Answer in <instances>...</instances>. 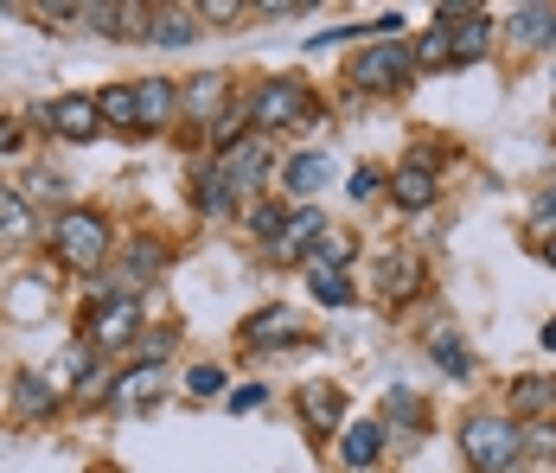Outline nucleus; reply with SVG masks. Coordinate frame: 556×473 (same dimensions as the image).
I'll return each mask as SVG.
<instances>
[{
    "label": "nucleus",
    "instance_id": "nucleus-36",
    "mask_svg": "<svg viewBox=\"0 0 556 473\" xmlns=\"http://www.w3.org/2000/svg\"><path fill=\"white\" fill-rule=\"evenodd\" d=\"M531 231H538V244H551L556 237V179L538 192V206H531Z\"/></svg>",
    "mask_w": 556,
    "mask_h": 473
},
{
    "label": "nucleus",
    "instance_id": "nucleus-39",
    "mask_svg": "<svg viewBox=\"0 0 556 473\" xmlns=\"http://www.w3.org/2000/svg\"><path fill=\"white\" fill-rule=\"evenodd\" d=\"M525 455H531V461H551L556 455V422H531V428H525Z\"/></svg>",
    "mask_w": 556,
    "mask_h": 473
},
{
    "label": "nucleus",
    "instance_id": "nucleus-18",
    "mask_svg": "<svg viewBox=\"0 0 556 473\" xmlns=\"http://www.w3.org/2000/svg\"><path fill=\"white\" fill-rule=\"evenodd\" d=\"M58 403H64V390H58L46 371H20V377H13V410L26 422H46Z\"/></svg>",
    "mask_w": 556,
    "mask_h": 473
},
{
    "label": "nucleus",
    "instance_id": "nucleus-15",
    "mask_svg": "<svg viewBox=\"0 0 556 473\" xmlns=\"http://www.w3.org/2000/svg\"><path fill=\"white\" fill-rule=\"evenodd\" d=\"M422 428H429V403H422V390L390 384V390H384V435H390V441H416Z\"/></svg>",
    "mask_w": 556,
    "mask_h": 473
},
{
    "label": "nucleus",
    "instance_id": "nucleus-27",
    "mask_svg": "<svg viewBox=\"0 0 556 473\" xmlns=\"http://www.w3.org/2000/svg\"><path fill=\"white\" fill-rule=\"evenodd\" d=\"M556 410V384L551 377H518L511 384V416H544Z\"/></svg>",
    "mask_w": 556,
    "mask_h": 473
},
{
    "label": "nucleus",
    "instance_id": "nucleus-37",
    "mask_svg": "<svg viewBox=\"0 0 556 473\" xmlns=\"http://www.w3.org/2000/svg\"><path fill=\"white\" fill-rule=\"evenodd\" d=\"M384 186H390L384 166H352V179H345V192H352V199H371V192H384Z\"/></svg>",
    "mask_w": 556,
    "mask_h": 473
},
{
    "label": "nucleus",
    "instance_id": "nucleus-28",
    "mask_svg": "<svg viewBox=\"0 0 556 473\" xmlns=\"http://www.w3.org/2000/svg\"><path fill=\"white\" fill-rule=\"evenodd\" d=\"M192 206L205 211V217H230L237 192L224 186V173H218V166H205V173H199V186H192Z\"/></svg>",
    "mask_w": 556,
    "mask_h": 473
},
{
    "label": "nucleus",
    "instance_id": "nucleus-10",
    "mask_svg": "<svg viewBox=\"0 0 556 473\" xmlns=\"http://www.w3.org/2000/svg\"><path fill=\"white\" fill-rule=\"evenodd\" d=\"M307 339V326H301V314L294 308H256V314L243 320V346L250 352H281V346H301Z\"/></svg>",
    "mask_w": 556,
    "mask_h": 473
},
{
    "label": "nucleus",
    "instance_id": "nucleus-29",
    "mask_svg": "<svg viewBox=\"0 0 556 473\" xmlns=\"http://www.w3.org/2000/svg\"><path fill=\"white\" fill-rule=\"evenodd\" d=\"M39 308H52V275H20V288L7 295V314H39Z\"/></svg>",
    "mask_w": 556,
    "mask_h": 473
},
{
    "label": "nucleus",
    "instance_id": "nucleus-4",
    "mask_svg": "<svg viewBox=\"0 0 556 473\" xmlns=\"http://www.w3.org/2000/svg\"><path fill=\"white\" fill-rule=\"evenodd\" d=\"M345 77H352V90H365V97H396V90L416 77L409 39H371L365 52L345 64Z\"/></svg>",
    "mask_w": 556,
    "mask_h": 473
},
{
    "label": "nucleus",
    "instance_id": "nucleus-41",
    "mask_svg": "<svg viewBox=\"0 0 556 473\" xmlns=\"http://www.w3.org/2000/svg\"><path fill=\"white\" fill-rule=\"evenodd\" d=\"M20 141H26V135H20V122H13V115H0V154H13Z\"/></svg>",
    "mask_w": 556,
    "mask_h": 473
},
{
    "label": "nucleus",
    "instance_id": "nucleus-9",
    "mask_svg": "<svg viewBox=\"0 0 556 473\" xmlns=\"http://www.w3.org/2000/svg\"><path fill=\"white\" fill-rule=\"evenodd\" d=\"M179 115H192L199 128H212L230 115V71H199L179 84Z\"/></svg>",
    "mask_w": 556,
    "mask_h": 473
},
{
    "label": "nucleus",
    "instance_id": "nucleus-35",
    "mask_svg": "<svg viewBox=\"0 0 556 473\" xmlns=\"http://www.w3.org/2000/svg\"><path fill=\"white\" fill-rule=\"evenodd\" d=\"M173 346H179V333H173V326H148V333L135 339V352H141V365H161V359H167Z\"/></svg>",
    "mask_w": 556,
    "mask_h": 473
},
{
    "label": "nucleus",
    "instance_id": "nucleus-1",
    "mask_svg": "<svg viewBox=\"0 0 556 473\" xmlns=\"http://www.w3.org/2000/svg\"><path fill=\"white\" fill-rule=\"evenodd\" d=\"M460 455H467V468L473 473H518L531 455H525V428L518 416H505V410H473V416L460 422Z\"/></svg>",
    "mask_w": 556,
    "mask_h": 473
},
{
    "label": "nucleus",
    "instance_id": "nucleus-11",
    "mask_svg": "<svg viewBox=\"0 0 556 473\" xmlns=\"http://www.w3.org/2000/svg\"><path fill=\"white\" fill-rule=\"evenodd\" d=\"M505 39L518 52H551L556 46V7L531 0V7H505Z\"/></svg>",
    "mask_w": 556,
    "mask_h": 473
},
{
    "label": "nucleus",
    "instance_id": "nucleus-26",
    "mask_svg": "<svg viewBox=\"0 0 556 473\" xmlns=\"http://www.w3.org/2000/svg\"><path fill=\"white\" fill-rule=\"evenodd\" d=\"M161 397V365H135V371H122L115 377V410H141V403H154Z\"/></svg>",
    "mask_w": 556,
    "mask_h": 473
},
{
    "label": "nucleus",
    "instance_id": "nucleus-19",
    "mask_svg": "<svg viewBox=\"0 0 556 473\" xmlns=\"http://www.w3.org/2000/svg\"><path fill=\"white\" fill-rule=\"evenodd\" d=\"M339 416H345V397H339V384H327V377L301 384V422H307V428L339 435Z\"/></svg>",
    "mask_w": 556,
    "mask_h": 473
},
{
    "label": "nucleus",
    "instance_id": "nucleus-12",
    "mask_svg": "<svg viewBox=\"0 0 556 473\" xmlns=\"http://www.w3.org/2000/svg\"><path fill=\"white\" fill-rule=\"evenodd\" d=\"M135 115H141V135H167L179 122V84L173 77H141L135 84Z\"/></svg>",
    "mask_w": 556,
    "mask_h": 473
},
{
    "label": "nucleus",
    "instance_id": "nucleus-7",
    "mask_svg": "<svg viewBox=\"0 0 556 473\" xmlns=\"http://www.w3.org/2000/svg\"><path fill=\"white\" fill-rule=\"evenodd\" d=\"M333 224L320 217V206H288V217H281V231H276V244H263V257L269 263H307L314 250H320V237H327Z\"/></svg>",
    "mask_w": 556,
    "mask_h": 473
},
{
    "label": "nucleus",
    "instance_id": "nucleus-23",
    "mask_svg": "<svg viewBox=\"0 0 556 473\" xmlns=\"http://www.w3.org/2000/svg\"><path fill=\"white\" fill-rule=\"evenodd\" d=\"M39 237V217L26 206L20 186H0V244H33Z\"/></svg>",
    "mask_w": 556,
    "mask_h": 473
},
{
    "label": "nucleus",
    "instance_id": "nucleus-22",
    "mask_svg": "<svg viewBox=\"0 0 556 473\" xmlns=\"http://www.w3.org/2000/svg\"><path fill=\"white\" fill-rule=\"evenodd\" d=\"M422 346H429V359H435V365L447 371V377H473V352H467V339H460V326H429V339H422Z\"/></svg>",
    "mask_w": 556,
    "mask_h": 473
},
{
    "label": "nucleus",
    "instance_id": "nucleus-3",
    "mask_svg": "<svg viewBox=\"0 0 556 473\" xmlns=\"http://www.w3.org/2000/svg\"><path fill=\"white\" fill-rule=\"evenodd\" d=\"M314 109V90H307V77H263L256 90H250V103H243V122L269 141L276 128H301V115Z\"/></svg>",
    "mask_w": 556,
    "mask_h": 473
},
{
    "label": "nucleus",
    "instance_id": "nucleus-40",
    "mask_svg": "<svg viewBox=\"0 0 556 473\" xmlns=\"http://www.w3.org/2000/svg\"><path fill=\"white\" fill-rule=\"evenodd\" d=\"M224 403H230L237 416H250V410H263V403H269V390H263V384H237V390H230Z\"/></svg>",
    "mask_w": 556,
    "mask_h": 473
},
{
    "label": "nucleus",
    "instance_id": "nucleus-24",
    "mask_svg": "<svg viewBox=\"0 0 556 473\" xmlns=\"http://www.w3.org/2000/svg\"><path fill=\"white\" fill-rule=\"evenodd\" d=\"M301 275H307V295L320 301V308H352V282H345V269L333 263H301Z\"/></svg>",
    "mask_w": 556,
    "mask_h": 473
},
{
    "label": "nucleus",
    "instance_id": "nucleus-42",
    "mask_svg": "<svg viewBox=\"0 0 556 473\" xmlns=\"http://www.w3.org/2000/svg\"><path fill=\"white\" fill-rule=\"evenodd\" d=\"M538 346H544V352H556V314L544 320V326H538Z\"/></svg>",
    "mask_w": 556,
    "mask_h": 473
},
{
    "label": "nucleus",
    "instance_id": "nucleus-21",
    "mask_svg": "<svg viewBox=\"0 0 556 473\" xmlns=\"http://www.w3.org/2000/svg\"><path fill=\"white\" fill-rule=\"evenodd\" d=\"M378 288H384V301H409L422 288V257L416 250H390L378 263Z\"/></svg>",
    "mask_w": 556,
    "mask_h": 473
},
{
    "label": "nucleus",
    "instance_id": "nucleus-6",
    "mask_svg": "<svg viewBox=\"0 0 556 473\" xmlns=\"http://www.w3.org/2000/svg\"><path fill=\"white\" fill-rule=\"evenodd\" d=\"M33 122H46V135H58V141H97L103 135V115H97V97L90 90H64L52 103H39Z\"/></svg>",
    "mask_w": 556,
    "mask_h": 473
},
{
    "label": "nucleus",
    "instance_id": "nucleus-38",
    "mask_svg": "<svg viewBox=\"0 0 556 473\" xmlns=\"http://www.w3.org/2000/svg\"><path fill=\"white\" fill-rule=\"evenodd\" d=\"M230 20H250V7L243 0H205L199 7V26H230Z\"/></svg>",
    "mask_w": 556,
    "mask_h": 473
},
{
    "label": "nucleus",
    "instance_id": "nucleus-17",
    "mask_svg": "<svg viewBox=\"0 0 556 473\" xmlns=\"http://www.w3.org/2000/svg\"><path fill=\"white\" fill-rule=\"evenodd\" d=\"M199 33H205V26H199V7H161V13L148 20V46H161V52H186Z\"/></svg>",
    "mask_w": 556,
    "mask_h": 473
},
{
    "label": "nucleus",
    "instance_id": "nucleus-34",
    "mask_svg": "<svg viewBox=\"0 0 556 473\" xmlns=\"http://www.w3.org/2000/svg\"><path fill=\"white\" fill-rule=\"evenodd\" d=\"M64 186H71V179H64L58 166H33L20 192H26V206H33V199H64Z\"/></svg>",
    "mask_w": 556,
    "mask_h": 473
},
{
    "label": "nucleus",
    "instance_id": "nucleus-33",
    "mask_svg": "<svg viewBox=\"0 0 556 473\" xmlns=\"http://www.w3.org/2000/svg\"><path fill=\"white\" fill-rule=\"evenodd\" d=\"M281 217H288V206H281V199H263V206H250V237H256V244H276Z\"/></svg>",
    "mask_w": 556,
    "mask_h": 473
},
{
    "label": "nucleus",
    "instance_id": "nucleus-5",
    "mask_svg": "<svg viewBox=\"0 0 556 473\" xmlns=\"http://www.w3.org/2000/svg\"><path fill=\"white\" fill-rule=\"evenodd\" d=\"M141 333H148V326H141V295L90 301V308H84V326H77V339H84L90 352H128Z\"/></svg>",
    "mask_w": 556,
    "mask_h": 473
},
{
    "label": "nucleus",
    "instance_id": "nucleus-2",
    "mask_svg": "<svg viewBox=\"0 0 556 473\" xmlns=\"http://www.w3.org/2000/svg\"><path fill=\"white\" fill-rule=\"evenodd\" d=\"M46 237H52V257L64 269H77V275H97V269H103V257H110V217H103V211L97 206H64L52 217V231H46Z\"/></svg>",
    "mask_w": 556,
    "mask_h": 473
},
{
    "label": "nucleus",
    "instance_id": "nucleus-31",
    "mask_svg": "<svg viewBox=\"0 0 556 473\" xmlns=\"http://www.w3.org/2000/svg\"><path fill=\"white\" fill-rule=\"evenodd\" d=\"M115 397V371L110 365H84L71 384V403H110Z\"/></svg>",
    "mask_w": 556,
    "mask_h": 473
},
{
    "label": "nucleus",
    "instance_id": "nucleus-30",
    "mask_svg": "<svg viewBox=\"0 0 556 473\" xmlns=\"http://www.w3.org/2000/svg\"><path fill=\"white\" fill-rule=\"evenodd\" d=\"M409 58H416V71H454V46H447V26H429L416 46H409Z\"/></svg>",
    "mask_w": 556,
    "mask_h": 473
},
{
    "label": "nucleus",
    "instance_id": "nucleus-8",
    "mask_svg": "<svg viewBox=\"0 0 556 473\" xmlns=\"http://www.w3.org/2000/svg\"><path fill=\"white\" fill-rule=\"evenodd\" d=\"M442 26H447V46H454V71L480 64L493 52V33H500V20L486 7H442Z\"/></svg>",
    "mask_w": 556,
    "mask_h": 473
},
{
    "label": "nucleus",
    "instance_id": "nucleus-13",
    "mask_svg": "<svg viewBox=\"0 0 556 473\" xmlns=\"http://www.w3.org/2000/svg\"><path fill=\"white\" fill-rule=\"evenodd\" d=\"M218 173L237 199H250V192L263 186V173H269V141H263V135H256V141H237L230 154H218Z\"/></svg>",
    "mask_w": 556,
    "mask_h": 473
},
{
    "label": "nucleus",
    "instance_id": "nucleus-14",
    "mask_svg": "<svg viewBox=\"0 0 556 473\" xmlns=\"http://www.w3.org/2000/svg\"><path fill=\"white\" fill-rule=\"evenodd\" d=\"M327 173H333V160L320 154V148L288 154L281 160V192H288V206H314V192L327 186Z\"/></svg>",
    "mask_w": 556,
    "mask_h": 473
},
{
    "label": "nucleus",
    "instance_id": "nucleus-43",
    "mask_svg": "<svg viewBox=\"0 0 556 473\" xmlns=\"http://www.w3.org/2000/svg\"><path fill=\"white\" fill-rule=\"evenodd\" d=\"M538 257H544V263L556 269V237H551V244H538Z\"/></svg>",
    "mask_w": 556,
    "mask_h": 473
},
{
    "label": "nucleus",
    "instance_id": "nucleus-16",
    "mask_svg": "<svg viewBox=\"0 0 556 473\" xmlns=\"http://www.w3.org/2000/svg\"><path fill=\"white\" fill-rule=\"evenodd\" d=\"M384 422H352V428H339V461L345 473H371L378 468V455H384Z\"/></svg>",
    "mask_w": 556,
    "mask_h": 473
},
{
    "label": "nucleus",
    "instance_id": "nucleus-32",
    "mask_svg": "<svg viewBox=\"0 0 556 473\" xmlns=\"http://www.w3.org/2000/svg\"><path fill=\"white\" fill-rule=\"evenodd\" d=\"M186 397H192V403L224 397V365H192V371H186Z\"/></svg>",
    "mask_w": 556,
    "mask_h": 473
},
{
    "label": "nucleus",
    "instance_id": "nucleus-25",
    "mask_svg": "<svg viewBox=\"0 0 556 473\" xmlns=\"http://www.w3.org/2000/svg\"><path fill=\"white\" fill-rule=\"evenodd\" d=\"M97 115H103V128H115V135H141L135 84H110V90H97Z\"/></svg>",
    "mask_w": 556,
    "mask_h": 473
},
{
    "label": "nucleus",
    "instance_id": "nucleus-20",
    "mask_svg": "<svg viewBox=\"0 0 556 473\" xmlns=\"http://www.w3.org/2000/svg\"><path fill=\"white\" fill-rule=\"evenodd\" d=\"M384 192H390V199H396L403 211H429L435 199H442V186H435V173H429V166H416V160L390 173V186H384Z\"/></svg>",
    "mask_w": 556,
    "mask_h": 473
}]
</instances>
